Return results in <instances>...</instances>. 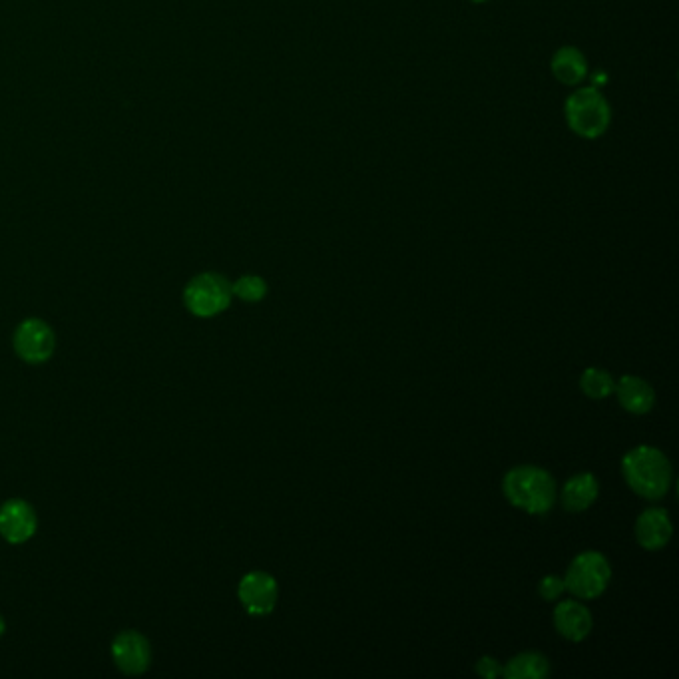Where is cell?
<instances>
[{"mask_svg": "<svg viewBox=\"0 0 679 679\" xmlns=\"http://www.w3.org/2000/svg\"><path fill=\"white\" fill-rule=\"evenodd\" d=\"M622 472L628 486L648 500L664 498L674 480L670 458L660 449L648 445L636 447L624 456Z\"/></svg>", "mask_w": 679, "mask_h": 679, "instance_id": "cell-1", "label": "cell"}, {"mask_svg": "<svg viewBox=\"0 0 679 679\" xmlns=\"http://www.w3.org/2000/svg\"><path fill=\"white\" fill-rule=\"evenodd\" d=\"M502 490L508 502L528 514H546L556 502V482L540 466L522 464L506 472Z\"/></svg>", "mask_w": 679, "mask_h": 679, "instance_id": "cell-2", "label": "cell"}, {"mask_svg": "<svg viewBox=\"0 0 679 679\" xmlns=\"http://www.w3.org/2000/svg\"><path fill=\"white\" fill-rule=\"evenodd\" d=\"M610 120V104L596 88H580L566 102V122L580 138H600L608 130Z\"/></svg>", "mask_w": 679, "mask_h": 679, "instance_id": "cell-3", "label": "cell"}, {"mask_svg": "<svg viewBox=\"0 0 679 679\" xmlns=\"http://www.w3.org/2000/svg\"><path fill=\"white\" fill-rule=\"evenodd\" d=\"M612 580V566L608 558L596 550L578 554L568 566L564 584L576 598L594 600L602 596Z\"/></svg>", "mask_w": 679, "mask_h": 679, "instance_id": "cell-4", "label": "cell"}, {"mask_svg": "<svg viewBox=\"0 0 679 679\" xmlns=\"http://www.w3.org/2000/svg\"><path fill=\"white\" fill-rule=\"evenodd\" d=\"M231 297V283L220 273H202L194 277L184 291L186 307L198 317H214L226 311Z\"/></svg>", "mask_w": 679, "mask_h": 679, "instance_id": "cell-5", "label": "cell"}, {"mask_svg": "<svg viewBox=\"0 0 679 679\" xmlns=\"http://www.w3.org/2000/svg\"><path fill=\"white\" fill-rule=\"evenodd\" d=\"M14 349L26 363H44L54 353V333L42 319H26L14 333Z\"/></svg>", "mask_w": 679, "mask_h": 679, "instance_id": "cell-6", "label": "cell"}, {"mask_svg": "<svg viewBox=\"0 0 679 679\" xmlns=\"http://www.w3.org/2000/svg\"><path fill=\"white\" fill-rule=\"evenodd\" d=\"M237 594H239L243 608L251 616H267V614L273 612V608L277 604L279 590H277V582L271 574L255 570V572H249L241 578Z\"/></svg>", "mask_w": 679, "mask_h": 679, "instance_id": "cell-7", "label": "cell"}, {"mask_svg": "<svg viewBox=\"0 0 679 679\" xmlns=\"http://www.w3.org/2000/svg\"><path fill=\"white\" fill-rule=\"evenodd\" d=\"M112 656L116 666L128 676L144 674L152 662L150 644L138 632H122L112 644Z\"/></svg>", "mask_w": 679, "mask_h": 679, "instance_id": "cell-8", "label": "cell"}, {"mask_svg": "<svg viewBox=\"0 0 679 679\" xmlns=\"http://www.w3.org/2000/svg\"><path fill=\"white\" fill-rule=\"evenodd\" d=\"M36 532V514L24 500H8L0 508V534L10 544H22Z\"/></svg>", "mask_w": 679, "mask_h": 679, "instance_id": "cell-9", "label": "cell"}, {"mask_svg": "<svg viewBox=\"0 0 679 679\" xmlns=\"http://www.w3.org/2000/svg\"><path fill=\"white\" fill-rule=\"evenodd\" d=\"M674 534L670 514L664 508H648L636 520V540L646 550H662Z\"/></svg>", "mask_w": 679, "mask_h": 679, "instance_id": "cell-10", "label": "cell"}, {"mask_svg": "<svg viewBox=\"0 0 679 679\" xmlns=\"http://www.w3.org/2000/svg\"><path fill=\"white\" fill-rule=\"evenodd\" d=\"M554 626L562 638L570 642H582L590 636L594 620L584 604L576 600H564L554 610Z\"/></svg>", "mask_w": 679, "mask_h": 679, "instance_id": "cell-11", "label": "cell"}, {"mask_svg": "<svg viewBox=\"0 0 679 679\" xmlns=\"http://www.w3.org/2000/svg\"><path fill=\"white\" fill-rule=\"evenodd\" d=\"M622 407L632 415H648L654 409V387L636 375H624L614 387Z\"/></svg>", "mask_w": 679, "mask_h": 679, "instance_id": "cell-12", "label": "cell"}, {"mask_svg": "<svg viewBox=\"0 0 679 679\" xmlns=\"http://www.w3.org/2000/svg\"><path fill=\"white\" fill-rule=\"evenodd\" d=\"M600 494V482L592 472H578L562 488V504L568 512L588 510Z\"/></svg>", "mask_w": 679, "mask_h": 679, "instance_id": "cell-13", "label": "cell"}, {"mask_svg": "<svg viewBox=\"0 0 679 679\" xmlns=\"http://www.w3.org/2000/svg\"><path fill=\"white\" fill-rule=\"evenodd\" d=\"M550 66H552L554 78L560 84H566V86H576V84H580L588 76V60L574 46L560 48L554 54Z\"/></svg>", "mask_w": 679, "mask_h": 679, "instance_id": "cell-14", "label": "cell"}, {"mask_svg": "<svg viewBox=\"0 0 679 679\" xmlns=\"http://www.w3.org/2000/svg\"><path fill=\"white\" fill-rule=\"evenodd\" d=\"M548 674L550 662L538 652L518 654L504 668V676L508 679H544Z\"/></svg>", "mask_w": 679, "mask_h": 679, "instance_id": "cell-15", "label": "cell"}, {"mask_svg": "<svg viewBox=\"0 0 679 679\" xmlns=\"http://www.w3.org/2000/svg\"><path fill=\"white\" fill-rule=\"evenodd\" d=\"M614 387H616L614 377L604 369L592 367V369H586L580 377L582 393L590 399H596V401L608 399L614 393Z\"/></svg>", "mask_w": 679, "mask_h": 679, "instance_id": "cell-16", "label": "cell"}, {"mask_svg": "<svg viewBox=\"0 0 679 679\" xmlns=\"http://www.w3.org/2000/svg\"><path fill=\"white\" fill-rule=\"evenodd\" d=\"M231 291L245 303H259L267 295V283L259 275H243L231 285Z\"/></svg>", "mask_w": 679, "mask_h": 679, "instance_id": "cell-17", "label": "cell"}, {"mask_svg": "<svg viewBox=\"0 0 679 679\" xmlns=\"http://www.w3.org/2000/svg\"><path fill=\"white\" fill-rule=\"evenodd\" d=\"M564 590H566V584H564V580L558 578V576H544V578L540 580V586H538V592H540V596H542L546 602L558 600V598L564 594Z\"/></svg>", "mask_w": 679, "mask_h": 679, "instance_id": "cell-18", "label": "cell"}, {"mask_svg": "<svg viewBox=\"0 0 679 679\" xmlns=\"http://www.w3.org/2000/svg\"><path fill=\"white\" fill-rule=\"evenodd\" d=\"M474 670H476V674H478V676H482V678L486 679H494L504 676V666H502L498 660H494V658H488V656L480 658V660L476 662Z\"/></svg>", "mask_w": 679, "mask_h": 679, "instance_id": "cell-19", "label": "cell"}, {"mask_svg": "<svg viewBox=\"0 0 679 679\" xmlns=\"http://www.w3.org/2000/svg\"><path fill=\"white\" fill-rule=\"evenodd\" d=\"M4 628H6V624H4V620H2V616H0V636L4 634Z\"/></svg>", "mask_w": 679, "mask_h": 679, "instance_id": "cell-20", "label": "cell"}, {"mask_svg": "<svg viewBox=\"0 0 679 679\" xmlns=\"http://www.w3.org/2000/svg\"><path fill=\"white\" fill-rule=\"evenodd\" d=\"M472 2H486V0H472Z\"/></svg>", "mask_w": 679, "mask_h": 679, "instance_id": "cell-21", "label": "cell"}]
</instances>
